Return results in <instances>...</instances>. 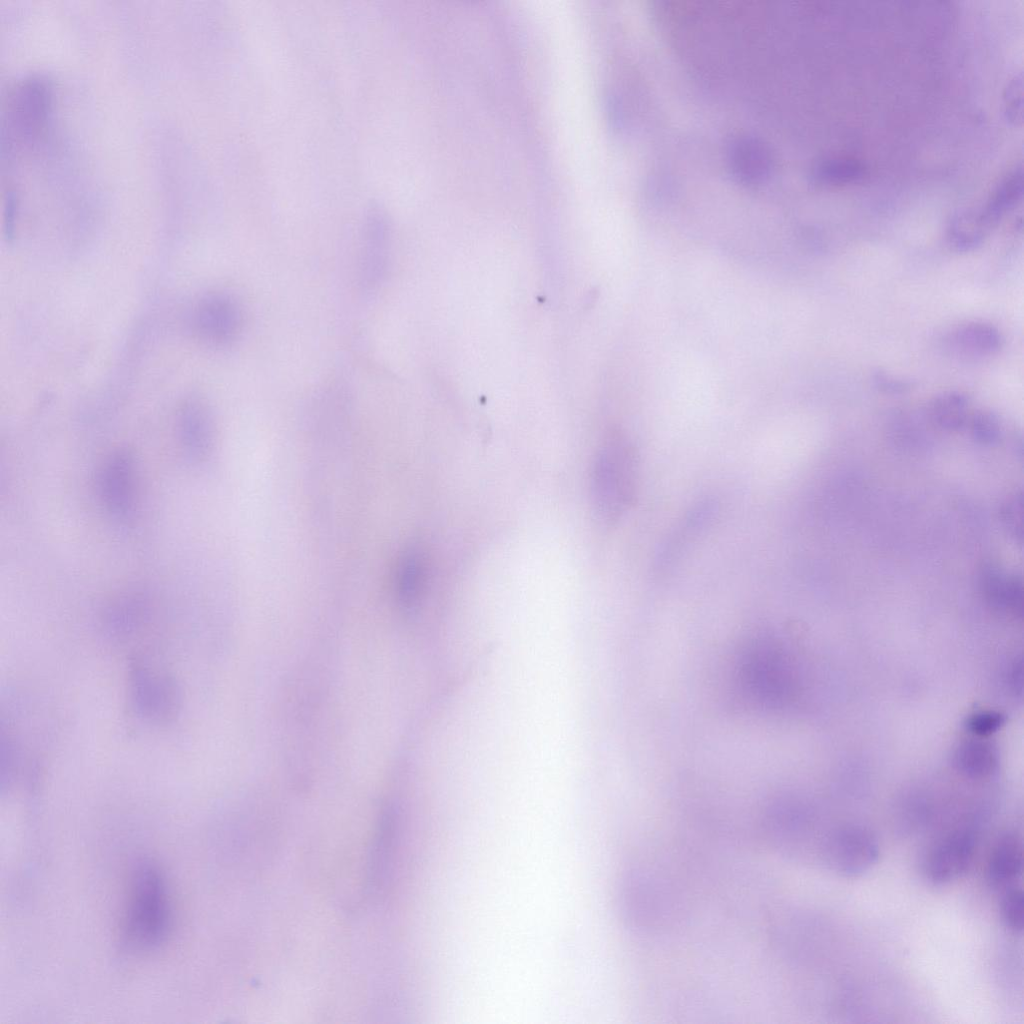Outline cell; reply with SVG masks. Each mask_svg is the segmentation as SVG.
<instances>
[{
	"mask_svg": "<svg viewBox=\"0 0 1024 1024\" xmlns=\"http://www.w3.org/2000/svg\"><path fill=\"white\" fill-rule=\"evenodd\" d=\"M639 483V457L632 441L612 432L600 445L592 466L591 500L598 520L618 522L634 504Z\"/></svg>",
	"mask_w": 1024,
	"mask_h": 1024,
	"instance_id": "1",
	"label": "cell"
},
{
	"mask_svg": "<svg viewBox=\"0 0 1024 1024\" xmlns=\"http://www.w3.org/2000/svg\"><path fill=\"white\" fill-rule=\"evenodd\" d=\"M171 921L165 879L152 863L134 872L123 925L124 943L132 951H150L162 944Z\"/></svg>",
	"mask_w": 1024,
	"mask_h": 1024,
	"instance_id": "2",
	"label": "cell"
},
{
	"mask_svg": "<svg viewBox=\"0 0 1024 1024\" xmlns=\"http://www.w3.org/2000/svg\"><path fill=\"white\" fill-rule=\"evenodd\" d=\"M880 846L876 836L861 825H844L825 839L823 859L834 873L847 878L859 877L877 863Z\"/></svg>",
	"mask_w": 1024,
	"mask_h": 1024,
	"instance_id": "3",
	"label": "cell"
},
{
	"mask_svg": "<svg viewBox=\"0 0 1024 1024\" xmlns=\"http://www.w3.org/2000/svg\"><path fill=\"white\" fill-rule=\"evenodd\" d=\"M976 847L977 837L969 829H957L942 836L931 845L923 859L925 878L938 886L958 880L972 864Z\"/></svg>",
	"mask_w": 1024,
	"mask_h": 1024,
	"instance_id": "4",
	"label": "cell"
},
{
	"mask_svg": "<svg viewBox=\"0 0 1024 1024\" xmlns=\"http://www.w3.org/2000/svg\"><path fill=\"white\" fill-rule=\"evenodd\" d=\"M712 500H703L693 506L677 524L663 543L656 558V571L666 573L682 558L691 543L706 529L715 513Z\"/></svg>",
	"mask_w": 1024,
	"mask_h": 1024,
	"instance_id": "5",
	"label": "cell"
},
{
	"mask_svg": "<svg viewBox=\"0 0 1024 1024\" xmlns=\"http://www.w3.org/2000/svg\"><path fill=\"white\" fill-rule=\"evenodd\" d=\"M1001 332L992 324L970 321L947 332L943 347L951 355L967 360L985 359L1003 347Z\"/></svg>",
	"mask_w": 1024,
	"mask_h": 1024,
	"instance_id": "6",
	"label": "cell"
},
{
	"mask_svg": "<svg viewBox=\"0 0 1024 1024\" xmlns=\"http://www.w3.org/2000/svg\"><path fill=\"white\" fill-rule=\"evenodd\" d=\"M390 239L384 223L373 222L365 232L359 257V285L365 294L383 284L390 262Z\"/></svg>",
	"mask_w": 1024,
	"mask_h": 1024,
	"instance_id": "7",
	"label": "cell"
},
{
	"mask_svg": "<svg viewBox=\"0 0 1024 1024\" xmlns=\"http://www.w3.org/2000/svg\"><path fill=\"white\" fill-rule=\"evenodd\" d=\"M200 327L209 341L219 345L228 344L242 331V309L229 295H210L201 305Z\"/></svg>",
	"mask_w": 1024,
	"mask_h": 1024,
	"instance_id": "8",
	"label": "cell"
},
{
	"mask_svg": "<svg viewBox=\"0 0 1024 1024\" xmlns=\"http://www.w3.org/2000/svg\"><path fill=\"white\" fill-rule=\"evenodd\" d=\"M728 153L733 174L741 182L754 185L769 176L772 157L763 142L753 137H740L730 144Z\"/></svg>",
	"mask_w": 1024,
	"mask_h": 1024,
	"instance_id": "9",
	"label": "cell"
},
{
	"mask_svg": "<svg viewBox=\"0 0 1024 1024\" xmlns=\"http://www.w3.org/2000/svg\"><path fill=\"white\" fill-rule=\"evenodd\" d=\"M980 586L985 598L996 608L1014 616L1023 613L1021 577L1006 572L995 564L985 565L980 572Z\"/></svg>",
	"mask_w": 1024,
	"mask_h": 1024,
	"instance_id": "10",
	"label": "cell"
},
{
	"mask_svg": "<svg viewBox=\"0 0 1024 1024\" xmlns=\"http://www.w3.org/2000/svg\"><path fill=\"white\" fill-rule=\"evenodd\" d=\"M1023 193L1022 167L1009 172L993 190L986 202L971 208L980 226L989 233L1021 200Z\"/></svg>",
	"mask_w": 1024,
	"mask_h": 1024,
	"instance_id": "11",
	"label": "cell"
},
{
	"mask_svg": "<svg viewBox=\"0 0 1024 1024\" xmlns=\"http://www.w3.org/2000/svg\"><path fill=\"white\" fill-rule=\"evenodd\" d=\"M1023 866L1021 837L1012 831L999 836L986 865V879L991 886H1005L1018 879Z\"/></svg>",
	"mask_w": 1024,
	"mask_h": 1024,
	"instance_id": "12",
	"label": "cell"
},
{
	"mask_svg": "<svg viewBox=\"0 0 1024 1024\" xmlns=\"http://www.w3.org/2000/svg\"><path fill=\"white\" fill-rule=\"evenodd\" d=\"M428 578L429 566L423 551L419 548L406 550L398 562L395 577L399 602L406 608L415 607L424 596Z\"/></svg>",
	"mask_w": 1024,
	"mask_h": 1024,
	"instance_id": "13",
	"label": "cell"
},
{
	"mask_svg": "<svg viewBox=\"0 0 1024 1024\" xmlns=\"http://www.w3.org/2000/svg\"><path fill=\"white\" fill-rule=\"evenodd\" d=\"M970 400L968 396L957 390H948L937 394L929 403L927 414L930 422L937 428L956 432L967 426L970 417Z\"/></svg>",
	"mask_w": 1024,
	"mask_h": 1024,
	"instance_id": "14",
	"label": "cell"
},
{
	"mask_svg": "<svg viewBox=\"0 0 1024 1024\" xmlns=\"http://www.w3.org/2000/svg\"><path fill=\"white\" fill-rule=\"evenodd\" d=\"M953 763L962 774L971 778H985L998 767L995 747L980 739L962 742L954 751Z\"/></svg>",
	"mask_w": 1024,
	"mask_h": 1024,
	"instance_id": "15",
	"label": "cell"
},
{
	"mask_svg": "<svg viewBox=\"0 0 1024 1024\" xmlns=\"http://www.w3.org/2000/svg\"><path fill=\"white\" fill-rule=\"evenodd\" d=\"M129 463L125 457L114 459L105 471L102 479L103 495L113 513L125 517L130 511L131 476Z\"/></svg>",
	"mask_w": 1024,
	"mask_h": 1024,
	"instance_id": "16",
	"label": "cell"
},
{
	"mask_svg": "<svg viewBox=\"0 0 1024 1024\" xmlns=\"http://www.w3.org/2000/svg\"><path fill=\"white\" fill-rule=\"evenodd\" d=\"M865 174L861 163L848 158H835L822 162L816 169V177L824 183L840 185L860 180Z\"/></svg>",
	"mask_w": 1024,
	"mask_h": 1024,
	"instance_id": "17",
	"label": "cell"
},
{
	"mask_svg": "<svg viewBox=\"0 0 1024 1024\" xmlns=\"http://www.w3.org/2000/svg\"><path fill=\"white\" fill-rule=\"evenodd\" d=\"M967 426L972 438L982 445H995L1002 436L999 417L992 411L979 410L970 415Z\"/></svg>",
	"mask_w": 1024,
	"mask_h": 1024,
	"instance_id": "18",
	"label": "cell"
},
{
	"mask_svg": "<svg viewBox=\"0 0 1024 1024\" xmlns=\"http://www.w3.org/2000/svg\"><path fill=\"white\" fill-rule=\"evenodd\" d=\"M1000 916L1004 925L1015 933L1024 926V895L1020 887L1007 888L1000 900Z\"/></svg>",
	"mask_w": 1024,
	"mask_h": 1024,
	"instance_id": "19",
	"label": "cell"
},
{
	"mask_svg": "<svg viewBox=\"0 0 1024 1024\" xmlns=\"http://www.w3.org/2000/svg\"><path fill=\"white\" fill-rule=\"evenodd\" d=\"M1023 80L1022 74L1015 75L1008 83L1004 93V113L1006 119L1015 126L1023 122Z\"/></svg>",
	"mask_w": 1024,
	"mask_h": 1024,
	"instance_id": "20",
	"label": "cell"
},
{
	"mask_svg": "<svg viewBox=\"0 0 1024 1024\" xmlns=\"http://www.w3.org/2000/svg\"><path fill=\"white\" fill-rule=\"evenodd\" d=\"M1001 520L1007 533L1015 541L1022 540V495H1010L1001 507Z\"/></svg>",
	"mask_w": 1024,
	"mask_h": 1024,
	"instance_id": "21",
	"label": "cell"
},
{
	"mask_svg": "<svg viewBox=\"0 0 1024 1024\" xmlns=\"http://www.w3.org/2000/svg\"><path fill=\"white\" fill-rule=\"evenodd\" d=\"M1005 723V716L996 711H980L970 715L966 728L979 737L989 736L998 731Z\"/></svg>",
	"mask_w": 1024,
	"mask_h": 1024,
	"instance_id": "22",
	"label": "cell"
},
{
	"mask_svg": "<svg viewBox=\"0 0 1024 1024\" xmlns=\"http://www.w3.org/2000/svg\"><path fill=\"white\" fill-rule=\"evenodd\" d=\"M872 382L879 391L889 395L904 394L914 387V383L911 380L883 370H877L873 373Z\"/></svg>",
	"mask_w": 1024,
	"mask_h": 1024,
	"instance_id": "23",
	"label": "cell"
},
{
	"mask_svg": "<svg viewBox=\"0 0 1024 1024\" xmlns=\"http://www.w3.org/2000/svg\"><path fill=\"white\" fill-rule=\"evenodd\" d=\"M1021 675H1022V665H1021V661H1020L1019 663H1015L1014 664L1013 669H1012L1011 674H1010V676H1011L1010 677L1011 678V685L1014 686V689L1016 691H1018L1017 690V685H1019V687L1021 688V681H1022V676Z\"/></svg>",
	"mask_w": 1024,
	"mask_h": 1024,
	"instance_id": "24",
	"label": "cell"
}]
</instances>
